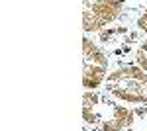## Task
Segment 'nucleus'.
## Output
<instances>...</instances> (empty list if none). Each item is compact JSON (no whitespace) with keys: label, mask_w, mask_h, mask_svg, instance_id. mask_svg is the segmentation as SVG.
Masks as SVG:
<instances>
[{"label":"nucleus","mask_w":147,"mask_h":131,"mask_svg":"<svg viewBox=\"0 0 147 131\" xmlns=\"http://www.w3.org/2000/svg\"><path fill=\"white\" fill-rule=\"evenodd\" d=\"M82 116L84 123L90 125L92 131H125L136 120V112L125 108L108 94L96 92L84 94Z\"/></svg>","instance_id":"f257e3e1"},{"label":"nucleus","mask_w":147,"mask_h":131,"mask_svg":"<svg viewBox=\"0 0 147 131\" xmlns=\"http://www.w3.org/2000/svg\"><path fill=\"white\" fill-rule=\"evenodd\" d=\"M106 94L125 104H147V73L134 63L110 71L104 82Z\"/></svg>","instance_id":"f03ea898"},{"label":"nucleus","mask_w":147,"mask_h":131,"mask_svg":"<svg viewBox=\"0 0 147 131\" xmlns=\"http://www.w3.org/2000/svg\"><path fill=\"white\" fill-rule=\"evenodd\" d=\"M82 49H84V67H82V84L86 88V92H92L96 88H100L106 78H108V55L104 49H100L96 41H92L90 37L82 39Z\"/></svg>","instance_id":"7ed1b4c3"},{"label":"nucleus","mask_w":147,"mask_h":131,"mask_svg":"<svg viewBox=\"0 0 147 131\" xmlns=\"http://www.w3.org/2000/svg\"><path fill=\"white\" fill-rule=\"evenodd\" d=\"M124 8V2H86L84 4V18H82L84 32H104L106 26L114 24L120 18Z\"/></svg>","instance_id":"20e7f679"},{"label":"nucleus","mask_w":147,"mask_h":131,"mask_svg":"<svg viewBox=\"0 0 147 131\" xmlns=\"http://www.w3.org/2000/svg\"><path fill=\"white\" fill-rule=\"evenodd\" d=\"M134 57H136V65L147 73V39H143V41L136 47Z\"/></svg>","instance_id":"39448f33"}]
</instances>
